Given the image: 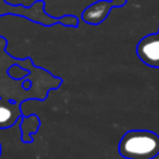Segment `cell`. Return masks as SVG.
<instances>
[{"label": "cell", "instance_id": "cell-5", "mask_svg": "<svg viewBox=\"0 0 159 159\" xmlns=\"http://www.w3.org/2000/svg\"><path fill=\"white\" fill-rule=\"evenodd\" d=\"M124 2H125V0H113V1H112V4L116 5V6H120V5H123Z\"/></svg>", "mask_w": 159, "mask_h": 159}, {"label": "cell", "instance_id": "cell-3", "mask_svg": "<svg viewBox=\"0 0 159 159\" xmlns=\"http://www.w3.org/2000/svg\"><path fill=\"white\" fill-rule=\"evenodd\" d=\"M113 6L112 2H107V1H98L93 5H91L89 7H87L83 14H82V17L86 22H89V24H99L106 16L107 14L109 12L111 7Z\"/></svg>", "mask_w": 159, "mask_h": 159}, {"label": "cell", "instance_id": "cell-2", "mask_svg": "<svg viewBox=\"0 0 159 159\" xmlns=\"http://www.w3.org/2000/svg\"><path fill=\"white\" fill-rule=\"evenodd\" d=\"M137 53L145 65L159 68V31L143 37L137 46Z\"/></svg>", "mask_w": 159, "mask_h": 159}, {"label": "cell", "instance_id": "cell-1", "mask_svg": "<svg viewBox=\"0 0 159 159\" xmlns=\"http://www.w3.org/2000/svg\"><path fill=\"white\" fill-rule=\"evenodd\" d=\"M119 153L127 159H153L159 154V137L149 130H129L119 142Z\"/></svg>", "mask_w": 159, "mask_h": 159}, {"label": "cell", "instance_id": "cell-4", "mask_svg": "<svg viewBox=\"0 0 159 159\" xmlns=\"http://www.w3.org/2000/svg\"><path fill=\"white\" fill-rule=\"evenodd\" d=\"M16 118H17V112L14 109L12 106L10 104L0 106V127L11 125Z\"/></svg>", "mask_w": 159, "mask_h": 159}]
</instances>
